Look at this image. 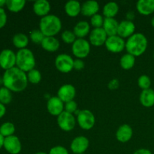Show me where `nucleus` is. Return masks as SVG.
I'll return each mask as SVG.
<instances>
[{
	"mask_svg": "<svg viewBox=\"0 0 154 154\" xmlns=\"http://www.w3.org/2000/svg\"><path fill=\"white\" fill-rule=\"evenodd\" d=\"M2 79L3 86L14 93H20L25 90L29 82L26 73L16 66L5 71Z\"/></svg>",
	"mask_w": 154,
	"mask_h": 154,
	"instance_id": "1",
	"label": "nucleus"
},
{
	"mask_svg": "<svg viewBox=\"0 0 154 154\" xmlns=\"http://www.w3.org/2000/svg\"><path fill=\"white\" fill-rule=\"evenodd\" d=\"M147 39L142 33H135L126 42V49L128 54L134 57H140L147 48Z\"/></svg>",
	"mask_w": 154,
	"mask_h": 154,
	"instance_id": "2",
	"label": "nucleus"
},
{
	"mask_svg": "<svg viewBox=\"0 0 154 154\" xmlns=\"http://www.w3.org/2000/svg\"><path fill=\"white\" fill-rule=\"evenodd\" d=\"M62 29L61 20L54 14H48L41 18L39 29L45 37H54Z\"/></svg>",
	"mask_w": 154,
	"mask_h": 154,
	"instance_id": "3",
	"label": "nucleus"
},
{
	"mask_svg": "<svg viewBox=\"0 0 154 154\" xmlns=\"http://www.w3.org/2000/svg\"><path fill=\"white\" fill-rule=\"evenodd\" d=\"M35 58L33 53L28 48L18 50L16 53V67L29 72L35 69Z\"/></svg>",
	"mask_w": 154,
	"mask_h": 154,
	"instance_id": "4",
	"label": "nucleus"
},
{
	"mask_svg": "<svg viewBox=\"0 0 154 154\" xmlns=\"http://www.w3.org/2000/svg\"><path fill=\"white\" fill-rule=\"evenodd\" d=\"M77 115L78 123L81 129L84 130H90L96 123V118L93 113L89 110L77 111L75 113Z\"/></svg>",
	"mask_w": 154,
	"mask_h": 154,
	"instance_id": "5",
	"label": "nucleus"
},
{
	"mask_svg": "<svg viewBox=\"0 0 154 154\" xmlns=\"http://www.w3.org/2000/svg\"><path fill=\"white\" fill-rule=\"evenodd\" d=\"M72 51L77 59L86 58L90 54V43L84 38H77L72 44Z\"/></svg>",
	"mask_w": 154,
	"mask_h": 154,
	"instance_id": "6",
	"label": "nucleus"
},
{
	"mask_svg": "<svg viewBox=\"0 0 154 154\" xmlns=\"http://www.w3.org/2000/svg\"><path fill=\"white\" fill-rule=\"evenodd\" d=\"M55 66L62 73H69L74 69V60L69 54H61L56 58Z\"/></svg>",
	"mask_w": 154,
	"mask_h": 154,
	"instance_id": "7",
	"label": "nucleus"
},
{
	"mask_svg": "<svg viewBox=\"0 0 154 154\" xmlns=\"http://www.w3.org/2000/svg\"><path fill=\"white\" fill-rule=\"evenodd\" d=\"M57 124L63 131L69 132L75 128L76 120L73 114L64 111L57 117Z\"/></svg>",
	"mask_w": 154,
	"mask_h": 154,
	"instance_id": "8",
	"label": "nucleus"
},
{
	"mask_svg": "<svg viewBox=\"0 0 154 154\" xmlns=\"http://www.w3.org/2000/svg\"><path fill=\"white\" fill-rule=\"evenodd\" d=\"M16 66V54L10 49H5L0 53V67L7 71Z\"/></svg>",
	"mask_w": 154,
	"mask_h": 154,
	"instance_id": "9",
	"label": "nucleus"
},
{
	"mask_svg": "<svg viewBox=\"0 0 154 154\" xmlns=\"http://www.w3.org/2000/svg\"><path fill=\"white\" fill-rule=\"evenodd\" d=\"M105 45L108 51L117 54L122 52L126 48V42L124 39L117 35L108 37Z\"/></svg>",
	"mask_w": 154,
	"mask_h": 154,
	"instance_id": "10",
	"label": "nucleus"
},
{
	"mask_svg": "<svg viewBox=\"0 0 154 154\" xmlns=\"http://www.w3.org/2000/svg\"><path fill=\"white\" fill-rule=\"evenodd\" d=\"M108 35L106 34L103 28L93 29L90 33L89 39L90 43L93 46L99 47L105 45L108 38Z\"/></svg>",
	"mask_w": 154,
	"mask_h": 154,
	"instance_id": "11",
	"label": "nucleus"
},
{
	"mask_svg": "<svg viewBox=\"0 0 154 154\" xmlns=\"http://www.w3.org/2000/svg\"><path fill=\"white\" fill-rule=\"evenodd\" d=\"M6 151L10 154H18L21 151L22 145L19 138L16 135L5 138L4 146H3Z\"/></svg>",
	"mask_w": 154,
	"mask_h": 154,
	"instance_id": "12",
	"label": "nucleus"
},
{
	"mask_svg": "<svg viewBox=\"0 0 154 154\" xmlns=\"http://www.w3.org/2000/svg\"><path fill=\"white\" fill-rule=\"evenodd\" d=\"M65 103L57 96H53L47 103V109L48 111L52 116L58 117L61 113L64 111Z\"/></svg>",
	"mask_w": 154,
	"mask_h": 154,
	"instance_id": "13",
	"label": "nucleus"
},
{
	"mask_svg": "<svg viewBox=\"0 0 154 154\" xmlns=\"http://www.w3.org/2000/svg\"><path fill=\"white\" fill-rule=\"evenodd\" d=\"M75 95H76V90L73 85L69 84H66L60 87L57 92V97L60 98L64 103L74 100Z\"/></svg>",
	"mask_w": 154,
	"mask_h": 154,
	"instance_id": "14",
	"label": "nucleus"
},
{
	"mask_svg": "<svg viewBox=\"0 0 154 154\" xmlns=\"http://www.w3.org/2000/svg\"><path fill=\"white\" fill-rule=\"evenodd\" d=\"M90 145L88 138L85 136H78L72 140L71 143V150L75 154L84 153Z\"/></svg>",
	"mask_w": 154,
	"mask_h": 154,
	"instance_id": "15",
	"label": "nucleus"
},
{
	"mask_svg": "<svg viewBox=\"0 0 154 154\" xmlns=\"http://www.w3.org/2000/svg\"><path fill=\"white\" fill-rule=\"evenodd\" d=\"M135 26L132 21L125 20L121 21L119 23L118 30H117V35L121 37L122 38H129V37L135 34Z\"/></svg>",
	"mask_w": 154,
	"mask_h": 154,
	"instance_id": "16",
	"label": "nucleus"
},
{
	"mask_svg": "<svg viewBox=\"0 0 154 154\" xmlns=\"http://www.w3.org/2000/svg\"><path fill=\"white\" fill-rule=\"evenodd\" d=\"M132 135H133V130L132 127L128 124H123L117 129L116 132V138L120 142L126 143L132 138Z\"/></svg>",
	"mask_w": 154,
	"mask_h": 154,
	"instance_id": "17",
	"label": "nucleus"
},
{
	"mask_svg": "<svg viewBox=\"0 0 154 154\" xmlns=\"http://www.w3.org/2000/svg\"><path fill=\"white\" fill-rule=\"evenodd\" d=\"M99 11V5L97 2L93 0L86 1L81 5V12L84 16L93 17L98 14Z\"/></svg>",
	"mask_w": 154,
	"mask_h": 154,
	"instance_id": "18",
	"label": "nucleus"
},
{
	"mask_svg": "<svg viewBox=\"0 0 154 154\" xmlns=\"http://www.w3.org/2000/svg\"><path fill=\"white\" fill-rule=\"evenodd\" d=\"M33 11L37 16L43 17L49 14L51 11V4L47 0H38L33 4Z\"/></svg>",
	"mask_w": 154,
	"mask_h": 154,
	"instance_id": "19",
	"label": "nucleus"
},
{
	"mask_svg": "<svg viewBox=\"0 0 154 154\" xmlns=\"http://www.w3.org/2000/svg\"><path fill=\"white\" fill-rule=\"evenodd\" d=\"M136 8L141 14H151L154 12V0H139L136 3Z\"/></svg>",
	"mask_w": 154,
	"mask_h": 154,
	"instance_id": "20",
	"label": "nucleus"
},
{
	"mask_svg": "<svg viewBox=\"0 0 154 154\" xmlns=\"http://www.w3.org/2000/svg\"><path fill=\"white\" fill-rule=\"evenodd\" d=\"M119 23L114 18H106L105 17L104 23L102 28L105 31L108 36H114L117 35Z\"/></svg>",
	"mask_w": 154,
	"mask_h": 154,
	"instance_id": "21",
	"label": "nucleus"
},
{
	"mask_svg": "<svg viewBox=\"0 0 154 154\" xmlns=\"http://www.w3.org/2000/svg\"><path fill=\"white\" fill-rule=\"evenodd\" d=\"M90 31V26L87 21H79L74 27L73 32L78 38H84Z\"/></svg>",
	"mask_w": 154,
	"mask_h": 154,
	"instance_id": "22",
	"label": "nucleus"
},
{
	"mask_svg": "<svg viewBox=\"0 0 154 154\" xmlns=\"http://www.w3.org/2000/svg\"><path fill=\"white\" fill-rule=\"evenodd\" d=\"M65 11L68 16L75 17L81 12V5L76 0H71L65 5Z\"/></svg>",
	"mask_w": 154,
	"mask_h": 154,
	"instance_id": "23",
	"label": "nucleus"
},
{
	"mask_svg": "<svg viewBox=\"0 0 154 154\" xmlns=\"http://www.w3.org/2000/svg\"><path fill=\"white\" fill-rule=\"evenodd\" d=\"M140 102L146 108H150L154 105V90L147 89L142 90L140 94Z\"/></svg>",
	"mask_w": 154,
	"mask_h": 154,
	"instance_id": "24",
	"label": "nucleus"
},
{
	"mask_svg": "<svg viewBox=\"0 0 154 154\" xmlns=\"http://www.w3.org/2000/svg\"><path fill=\"white\" fill-rule=\"evenodd\" d=\"M41 45L45 51L48 52H55L60 47V42L55 37H45Z\"/></svg>",
	"mask_w": 154,
	"mask_h": 154,
	"instance_id": "25",
	"label": "nucleus"
},
{
	"mask_svg": "<svg viewBox=\"0 0 154 154\" xmlns=\"http://www.w3.org/2000/svg\"><path fill=\"white\" fill-rule=\"evenodd\" d=\"M12 42L15 48H18L19 50L24 49L26 48L27 45H29V38L23 33H17L14 35Z\"/></svg>",
	"mask_w": 154,
	"mask_h": 154,
	"instance_id": "26",
	"label": "nucleus"
},
{
	"mask_svg": "<svg viewBox=\"0 0 154 154\" xmlns=\"http://www.w3.org/2000/svg\"><path fill=\"white\" fill-rule=\"evenodd\" d=\"M119 5L114 2H110L105 5L103 8V14L106 18H114L118 14Z\"/></svg>",
	"mask_w": 154,
	"mask_h": 154,
	"instance_id": "27",
	"label": "nucleus"
},
{
	"mask_svg": "<svg viewBox=\"0 0 154 154\" xmlns=\"http://www.w3.org/2000/svg\"><path fill=\"white\" fill-rule=\"evenodd\" d=\"M25 5V0H7L6 7L11 12L18 13L23 9Z\"/></svg>",
	"mask_w": 154,
	"mask_h": 154,
	"instance_id": "28",
	"label": "nucleus"
},
{
	"mask_svg": "<svg viewBox=\"0 0 154 154\" xmlns=\"http://www.w3.org/2000/svg\"><path fill=\"white\" fill-rule=\"evenodd\" d=\"M135 57L129 54H126L121 57L120 60V66L125 70H129L135 66Z\"/></svg>",
	"mask_w": 154,
	"mask_h": 154,
	"instance_id": "29",
	"label": "nucleus"
},
{
	"mask_svg": "<svg viewBox=\"0 0 154 154\" xmlns=\"http://www.w3.org/2000/svg\"><path fill=\"white\" fill-rule=\"evenodd\" d=\"M15 132V126L11 122H5L0 126V134L4 138L14 135Z\"/></svg>",
	"mask_w": 154,
	"mask_h": 154,
	"instance_id": "30",
	"label": "nucleus"
},
{
	"mask_svg": "<svg viewBox=\"0 0 154 154\" xmlns=\"http://www.w3.org/2000/svg\"><path fill=\"white\" fill-rule=\"evenodd\" d=\"M12 92L6 87H0V103L8 105L12 100Z\"/></svg>",
	"mask_w": 154,
	"mask_h": 154,
	"instance_id": "31",
	"label": "nucleus"
},
{
	"mask_svg": "<svg viewBox=\"0 0 154 154\" xmlns=\"http://www.w3.org/2000/svg\"><path fill=\"white\" fill-rule=\"evenodd\" d=\"M26 75L28 81L32 84H38L42 81V74L35 69L27 72Z\"/></svg>",
	"mask_w": 154,
	"mask_h": 154,
	"instance_id": "32",
	"label": "nucleus"
},
{
	"mask_svg": "<svg viewBox=\"0 0 154 154\" xmlns=\"http://www.w3.org/2000/svg\"><path fill=\"white\" fill-rule=\"evenodd\" d=\"M30 40L35 44L37 45H41L43 42L44 38H45V35L41 32L40 29H33L32 31L30 32L29 35Z\"/></svg>",
	"mask_w": 154,
	"mask_h": 154,
	"instance_id": "33",
	"label": "nucleus"
},
{
	"mask_svg": "<svg viewBox=\"0 0 154 154\" xmlns=\"http://www.w3.org/2000/svg\"><path fill=\"white\" fill-rule=\"evenodd\" d=\"M138 85L140 88L142 89V90L150 89V85H151V80L150 77L146 75L140 76L138 79Z\"/></svg>",
	"mask_w": 154,
	"mask_h": 154,
	"instance_id": "34",
	"label": "nucleus"
},
{
	"mask_svg": "<svg viewBox=\"0 0 154 154\" xmlns=\"http://www.w3.org/2000/svg\"><path fill=\"white\" fill-rule=\"evenodd\" d=\"M62 40L63 41V42H65L66 44H73L74 42L76 40V35H75L74 32L70 31V30H65L61 35Z\"/></svg>",
	"mask_w": 154,
	"mask_h": 154,
	"instance_id": "35",
	"label": "nucleus"
},
{
	"mask_svg": "<svg viewBox=\"0 0 154 154\" xmlns=\"http://www.w3.org/2000/svg\"><path fill=\"white\" fill-rule=\"evenodd\" d=\"M104 20H105V18H103L102 15L99 14H96L94 16L91 17L90 23H91L92 26L94 27V29L102 28L104 23Z\"/></svg>",
	"mask_w": 154,
	"mask_h": 154,
	"instance_id": "36",
	"label": "nucleus"
},
{
	"mask_svg": "<svg viewBox=\"0 0 154 154\" xmlns=\"http://www.w3.org/2000/svg\"><path fill=\"white\" fill-rule=\"evenodd\" d=\"M64 111L68 113H70V114H75L78 111V104L76 103L75 100L66 102V103H65Z\"/></svg>",
	"mask_w": 154,
	"mask_h": 154,
	"instance_id": "37",
	"label": "nucleus"
},
{
	"mask_svg": "<svg viewBox=\"0 0 154 154\" xmlns=\"http://www.w3.org/2000/svg\"><path fill=\"white\" fill-rule=\"evenodd\" d=\"M49 154H69V152L63 146H56L51 149Z\"/></svg>",
	"mask_w": 154,
	"mask_h": 154,
	"instance_id": "38",
	"label": "nucleus"
},
{
	"mask_svg": "<svg viewBox=\"0 0 154 154\" xmlns=\"http://www.w3.org/2000/svg\"><path fill=\"white\" fill-rule=\"evenodd\" d=\"M8 16L4 8H0V29H2L7 23Z\"/></svg>",
	"mask_w": 154,
	"mask_h": 154,
	"instance_id": "39",
	"label": "nucleus"
},
{
	"mask_svg": "<svg viewBox=\"0 0 154 154\" xmlns=\"http://www.w3.org/2000/svg\"><path fill=\"white\" fill-rule=\"evenodd\" d=\"M84 68V62L81 59L74 60V69L75 70H82Z\"/></svg>",
	"mask_w": 154,
	"mask_h": 154,
	"instance_id": "40",
	"label": "nucleus"
},
{
	"mask_svg": "<svg viewBox=\"0 0 154 154\" xmlns=\"http://www.w3.org/2000/svg\"><path fill=\"white\" fill-rule=\"evenodd\" d=\"M120 87V82L117 79H112L108 84V87L111 90H115Z\"/></svg>",
	"mask_w": 154,
	"mask_h": 154,
	"instance_id": "41",
	"label": "nucleus"
},
{
	"mask_svg": "<svg viewBox=\"0 0 154 154\" xmlns=\"http://www.w3.org/2000/svg\"><path fill=\"white\" fill-rule=\"evenodd\" d=\"M134 154H152L150 150H147V149H139V150H137L134 153Z\"/></svg>",
	"mask_w": 154,
	"mask_h": 154,
	"instance_id": "42",
	"label": "nucleus"
},
{
	"mask_svg": "<svg viewBox=\"0 0 154 154\" xmlns=\"http://www.w3.org/2000/svg\"><path fill=\"white\" fill-rule=\"evenodd\" d=\"M6 113V108L5 105H3V104L0 103V119L2 117H3L5 116Z\"/></svg>",
	"mask_w": 154,
	"mask_h": 154,
	"instance_id": "43",
	"label": "nucleus"
},
{
	"mask_svg": "<svg viewBox=\"0 0 154 154\" xmlns=\"http://www.w3.org/2000/svg\"><path fill=\"white\" fill-rule=\"evenodd\" d=\"M135 17V14L133 11H129L126 14V18H127V20L132 21V20L134 19Z\"/></svg>",
	"mask_w": 154,
	"mask_h": 154,
	"instance_id": "44",
	"label": "nucleus"
},
{
	"mask_svg": "<svg viewBox=\"0 0 154 154\" xmlns=\"http://www.w3.org/2000/svg\"><path fill=\"white\" fill-rule=\"evenodd\" d=\"M4 141L5 138L0 134V149H1L2 147H3V146H4Z\"/></svg>",
	"mask_w": 154,
	"mask_h": 154,
	"instance_id": "45",
	"label": "nucleus"
},
{
	"mask_svg": "<svg viewBox=\"0 0 154 154\" xmlns=\"http://www.w3.org/2000/svg\"><path fill=\"white\" fill-rule=\"evenodd\" d=\"M7 0H0V8H3L4 6H6Z\"/></svg>",
	"mask_w": 154,
	"mask_h": 154,
	"instance_id": "46",
	"label": "nucleus"
},
{
	"mask_svg": "<svg viewBox=\"0 0 154 154\" xmlns=\"http://www.w3.org/2000/svg\"><path fill=\"white\" fill-rule=\"evenodd\" d=\"M0 85H3V79H2V77H0Z\"/></svg>",
	"mask_w": 154,
	"mask_h": 154,
	"instance_id": "47",
	"label": "nucleus"
},
{
	"mask_svg": "<svg viewBox=\"0 0 154 154\" xmlns=\"http://www.w3.org/2000/svg\"><path fill=\"white\" fill-rule=\"evenodd\" d=\"M151 25H152V26L154 27V17L152 18V20H151Z\"/></svg>",
	"mask_w": 154,
	"mask_h": 154,
	"instance_id": "48",
	"label": "nucleus"
},
{
	"mask_svg": "<svg viewBox=\"0 0 154 154\" xmlns=\"http://www.w3.org/2000/svg\"><path fill=\"white\" fill-rule=\"evenodd\" d=\"M35 154H48V153H45V152H38V153H36Z\"/></svg>",
	"mask_w": 154,
	"mask_h": 154,
	"instance_id": "49",
	"label": "nucleus"
},
{
	"mask_svg": "<svg viewBox=\"0 0 154 154\" xmlns=\"http://www.w3.org/2000/svg\"><path fill=\"white\" fill-rule=\"evenodd\" d=\"M153 59H154V54H153Z\"/></svg>",
	"mask_w": 154,
	"mask_h": 154,
	"instance_id": "50",
	"label": "nucleus"
},
{
	"mask_svg": "<svg viewBox=\"0 0 154 154\" xmlns=\"http://www.w3.org/2000/svg\"><path fill=\"white\" fill-rule=\"evenodd\" d=\"M81 154H85V153H81Z\"/></svg>",
	"mask_w": 154,
	"mask_h": 154,
	"instance_id": "51",
	"label": "nucleus"
},
{
	"mask_svg": "<svg viewBox=\"0 0 154 154\" xmlns=\"http://www.w3.org/2000/svg\"><path fill=\"white\" fill-rule=\"evenodd\" d=\"M0 69H1V67H0Z\"/></svg>",
	"mask_w": 154,
	"mask_h": 154,
	"instance_id": "52",
	"label": "nucleus"
}]
</instances>
